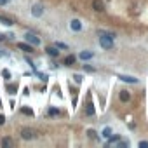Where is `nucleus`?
<instances>
[{"mask_svg": "<svg viewBox=\"0 0 148 148\" xmlns=\"http://www.w3.org/2000/svg\"><path fill=\"white\" fill-rule=\"evenodd\" d=\"M119 79H120L122 82H129V84H138V79H134V77H129V75H119Z\"/></svg>", "mask_w": 148, "mask_h": 148, "instance_id": "10", "label": "nucleus"}, {"mask_svg": "<svg viewBox=\"0 0 148 148\" xmlns=\"http://www.w3.org/2000/svg\"><path fill=\"white\" fill-rule=\"evenodd\" d=\"M139 146H145V148H146V146H148V141H139Z\"/></svg>", "mask_w": 148, "mask_h": 148, "instance_id": "28", "label": "nucleus"}, {"mask_svg": "<svg viewBox=\"0 0 148 148\" xmlns=\"http://www.w3.org/2000/svg\"><path fill=\"white\" fill-rule=\"evenodd\" d=\"M63 63H64L66 66H71V64H75V63H77V58L73 56V54H68V56L64 58V61H63Z\"/></svg>", "mask_w": 148, "mask_h": 148, "instance_id": "8", "label": "nucleus"}, {"mask_svg": "<svg viewBox=\"0 0 148 148\" xmlns=\"http://www.w3.org/2000/svg\"><path fill=\"white\" fill-rule=\"evenodd\" d=\"M113 141H120V136H110L108 138V143H113Z\"/></svg>", "mask_w": 148, "mask_h": 148, "instance_id": "22", "label": "nucleus"}, {"mask_svg": "<svg viewBox=\"0 0 148 148\" xmlns=\"http://www.w3.org/2000/svg\"><path fill=\"white\" fill-rule=\"evenodd\" d=\"M87 134H89V138H92V139L96 138V132H94L92 129H89V131H87Z\"/></svg>", "mask_w": 148, "mask_h": 148, "instance_id": "24", "label": "nucleus"}, {"mask_svg": "<svg viewBox=\"0 0 148 148\" xmlns=\"http://www.w3.org/2000/svg\"><path fill=\"white\" fill-rule=\"evenodd\" d=\"M2 75H4V77H5V79L9 80V79H11V71H9L7 68H4V70H2Z\"/></svg>", "mask_w": 148, "mask_h": 148, "instance_id": "20", "label": "nucleus"}, {"mask_svg": "<svg viewBox=\"0 0 148 148\" xmlns=\"http://www.w3.org/2000/svg\"><path fill=\"white\" fill-rule=\"evenodd\" d=\"M49 115L51 117H56V115H59V110L58 108H49Z\"/></svg>", "mask_w": 148, "mask_h": 148, "instance_id": "18", "label": "nucleus"}, {"mask_svg": "<svg viewBox=\"0 0 148 148\" xmlns=\"http://www.w3.org/2000/svg\"><path fill=\"white\" fill-rule=\"evenodd\" d=\"M25 38H26V42H28V44H32L33 47H35V45H40V38H38L35 33H26V35H25Z\"/></svg>", "mask_w": 148, "mask_h": 148, "instance_id": "2", "label": "nucleus"}, {"mask_svg": "<svg viewBox=\"0 0 148 148\" xmlns=\"http://www.w3.org/2000/svg\"><path fill=\"white\" fill-rule=\"evenodd\" d=\"M98 35H99V45H101L105 51H110V49L113 47V38H115V35H113V33H108V32H105V30H99Z\"/></svg>", "mask_w": 148, "mask_h": 148, "instance_id": "1", "label": "nucleus"}, {"mask_svg": "<svg viewBox=\"0 0 148 148\" xmlns=\"http://www.w3.org/2000/svg\"><path fill=\"white\" fill-rule=\"evenodd\" d=\"M92 56H94V54H92V52H91V51H82V52H80V54H79V58H80V59H82V61H87V59H91V58H92Z\"/></svg>", "mask_w": 148, "mask_h": 148, "instance_id": "11", "label": "nucleus"}, {"mask_svg": "<svg viewBox=\"0 0 148 148\" xmlns=\"http://www.w3.org/2000/svg\"><path fill=\"white\" fill-rule=\"evenodd\" d=\"M18 49H21V51H25V52H33V51H35L33 45L28 44V42H26V44H25V42H19V44H18Z\"/></svg>", "mask_w": 148, "mask_h": 148, "instance_id": "6", "label": "nucleus"}, {"mask_svg": "<svg viewBox=\"0 0 148 148\" xmlns=\"http://www.w3.org/2000/svg\"><path fill=\"white\" fill-rule=\"evenodd\" d=\"M32 14H33L35 18H40V16L44 14V7H42L40 4H35V5L32 7Z\"/></svg>", "mask_w": 148, "mask_h": 148, "instance_id": "4", "label": "nucleus"}, {"mask_svg": "<svg viewBox=\"0 0 148 148\" xmlns=\"http://www.w3.org/2000/svg\"><path fill=\"white\" fill-rule=\"evenodd\" d=\"M21 112H23L25 115H30V117H33V112H32L30 108H21Z\"/></svg>", "mask_w": 148, "mask_h": 148, "instance_id": "21", "label": "nucleus"}, {"mask_svg": "<svg viewBox=\"0 0 148 148\" xmlns=\"http://www.w3.org/2000/svg\"><path fill=\"white\" fill-rule=\"evenodd\" d=\"M73 80H75L77 84H80L82 82V75H79V73H77V75H73Z\"/></svg>", "mask_w": 148, "mask_h": 148, "instance_id": "23", "label": "nucleus"}, {"mask_svg": "<svg viewBox=\"0 0 148 148\" xmlns=\"http://www.w3.org/2000/svg\"><path fill=\"white\" fill-rule=\"evenodd\" d=\"M92 7H94V11H98V12H103V11H105V4L101 2V0H94V2H92Z\"/></svg>", "mask_w": 148, "mask_h": 148, "instance_id": "9", "label": "nucleus"}, {"mask_svg": "<svg viewBox=\"0 0 148 148\" xmlns=\"http://www.w3.org/2000/svg\"><path fill=\"white\" fill-rule=\"evenodd\" d=\"M86 115H87V117H92V115H94V108H92V105H89V106H87Z\"/></svg>", "mask_w": 148, "mask_h": 148, "instance_id": "17", "label": "nucleus"}, {"mask_svg": "<svg viewBox=\"0 0 148 148\" xmlns=\"http://www.w3.org/2000/svg\"><path fill=\"white\" fill-rule=\"evenodd\" d=\"M112 136V129L110 127H105L103 129V138H110Z\"/></svg>", "mask_w": 148, "mask_h": 148, "instance_id": "15", "label": "nucleus"}, {"mask_svg": "<svg viewBox=\"0 0 148 148\" xmlns=\"http://www.w3.org/2000/svg\"><path fill=\"white\" fill-rule=\"evenodd\" d=\"M40 80H44V82L47 80V75H45V73H44V75H42V73H40Z\"/></svg>", "mask_w": 148, "mask_h": 148, "instance_id": "29", "label": "nucleus"}, {"mask_svg": "<svg viewBox=\"0 0 148 148\" xmlns=\"http://www.w3.org/2000/svg\"><path fill=\"white\" fill-rule=\"evenodd\" d=\"M70 30H73V32H80V30H82L80 19H71V21H70Z\"/></svg>", "mask_w": 148, "mask_h": 148, "instance_id": "3", "label": "nucleus"}, {"mask_svg": "<svg viewBox=\"0 0 148 148\" xmlns=\"http://www.w3.org/2000/svg\"><path fill=\"white\" fill-rule=\"evenodd\" d=\"M54 45H56L58 49H63V51H66V49H68V45H66V44H63V42H56Z\"/></svg>", "mask_w": 148, "mask_h": 148, "instance_id": "16", "label": "nucleus"}, {"mask_svg": "<svg viewBox=\"0 0 148 148\" xmlns=\"http://www.w3.org/2000/svg\"><path fill=\"white\" fill-rule=\"evenodd\" d=\"M0 40H2V42H4V40H7V35H2V33H0Z\"/></svg>", "mask_w": 148, "mask_h": 148, "instance_id": "30", "label": "nucleus"}, {"mask_svg": "<svg viewBox=\"0 0 148 148\" xmlns=\"http://www.w3.org/2000/svg\"><path fill=\"white\" fill-rule=\"evenodd\" d=\"M84 70H87V71H96L92 66H87V64H84Z\"/></svg>", "mask_w": 148, "mask_h": 148, "instance_id": "25", "label": "nucleus"}, {"mask_svg": "<svg viewBox=\"0 0 148 148\" xmlns=\"http://www.w3.org/2000/svg\"><path fill=\"white\" fill-rule=\"evenodd\" d=\"M7 2H9V0H0V5H5Z\"/></svg>", "mask_w": 148, "mask_h": 148, "instance_id": "31", "label": "nucleus"}, {"mask_svg": "<svg viewBox=\"0 0 148 148\" xmlns=\"http://www.w3.org/2000/svg\"><path fill=\"white\" fill-rule=\"evenodd\" d=\"M11 145H12V141H11L9 138H4V139H2V146H11Z\"/></svg>", "mask_w": 148, "mask_h": 148, "instance_id": "19", "label": "nucleus"}, {"mask_svg": "<svg viewBox=\"0 0 148 148\" xmlns=\"http://www.w3.org/2000/svg\"><path fill=\"white\" fill-rule=\"evenodd\" d=\"M5 124V117L4 115H0V125H4Z\"/></svg>", "mask_w": 148, "mask_h": 148, "instance_id": "27", "label": "nucleus"}, {"mask_svg": "<svg viewBox=\"0 0 148 148\" xmlns=\"http://www.w3.org/2000/svg\"><path fill=\"white\" fill-rule=\"evenodd\" d=\"M7 91H9V94H16V91H18V86H14V84H9V86H7Z\"/></svg>", "mask_w": 148, "mask_h": 148, "instance_id": "14", "label": "nucleus"}, {"mask_svg": "<svg viewBox=\"0 0 148 148\" xmlns=\"http://www.w3.org/2000/svg\"><path fill=\"white\" fill-rule=\"evenodd\" d=\"M45 52H47L51 58H58V56H59V49H58L56 45H49V47H45Z\"/></svg>", "mask_w": 148, "mask_h": 148, "instance_id": "5", "label": "nucleus"}, {"mask_svg": "<svg viewBox=\"0 0 148 148\" xmlns=\"http://www.w3.org/2000/svg\"><path fill=\"white\" fill-rule=\"evenodd\" d=\"M0 23L5 25V26H12V25H14V21H12L11 18H7V16H0Z\"/></svg>", "mask_w": 148, "mask_h": 148, "instance_id": "12", "label": "nucleus"}, {"mask_svg": "<svg viewBox=\"0 0 148 148\" xmlns=\"http://www.w3.org/2000/svg\"><path fill=\"white\" fill-rule=\"evenodd\" d=\"M21 138H23V139H33V138H35V132H33L32 129H23V131H21Z\"/></svg>", "mask_w": 148, "mask_h": 148, "instance_id": "7", "label": "nucleus"}, {"mask_svg": "<svg viewBox=\"0 0 148 148\" xmlns=\"http://www.w3.org/2000/svg\"><path fill=\"white\" fill-rule=\"evenodd\" d=\"M0 105H2V101H0Z\"/></svg>", "mask_w": 148, "mask_h": 148, "instance_id": "32", "label": "nucleus"}, {"mask_svg": "<svg viewBox=\"0 0 148 148\" xmlns=\"http://www.w3.org/2000/svg\"><path fill=\"white\" fill-rule=\"evenodd\" d=\"M119 146H129V141H120Z\"/></svg>", "mask_w": 148, "mask_h": 148, "instance_id": "26", "label": "nucleus"}, {"mask_svg": "<svg viewBox=\"0 0 148 148\" xmlns=\"http://www.w3.org/2000/svg\"><path fill=\"white\" fill-rule=\"evenodd\" d=\"M129 99H131V94H129L127 91H120V101L125 103V101H129Z\"/></svg>", "mask_w": 148, "mask_h": 148, "instance_id": "13", "label": "nucleus"}]
</instances>
